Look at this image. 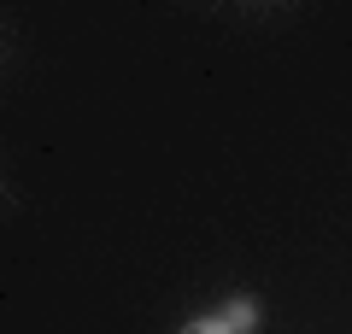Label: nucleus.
Listing matches in <instances>:
<instances>
[{
    "mask_svg": "<svg viewBox=\"0 0 352 334\" xmlns=\"http://www.w3.org/2000/svg\"><path fill=\"white\" fill-rule=\"evenodd\" d=\"M217 317H223V322H229V329H235V334H247L252 322H258V305H252V299H229V305L217 311Z\"/></svg>",
    "mask_w": 352,
    "mask_h": 334,
    "instance_id": "f257e3e1",
    "label": "nucleus"
},
{
    "mask_svg": "<svg viewBox=\"0 0 352 334\" xmlns=\"http://www.w3.org/2000/svg\"><path fill=\"white\" fill-rule=\"evenodd\" d=\"M182 334H235V329H229L223 317H194V322H188Z\"/></svg>",
    "mask_w": 352,
    "mask_h": 334,
    "instance_id": "f03ea898",
    "label": "nucleus"
}]
</instances>
